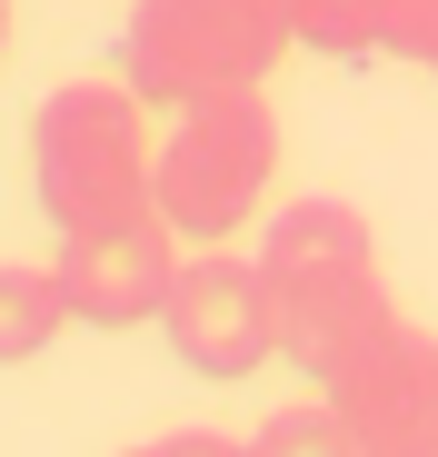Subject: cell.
I'll return each instance as SVG.
<instances>
[{
    "label": "cell",
    "instance_id": "2",
    "mask_svg": "<svg viewBox=\"0 0 438 457\" xmlns=\"http://www.w3.org/2000/svg\"><path fill=\"white\" fill-rule=\"evenodd\" d=\"M269 298H279V358L319 388V368L389 319V288H379V239L349 199H289L259 239Z\"/></svg>",
    "mask_w": 438,
    "mask_h": 457
},
{
    "label": "cell",
    "instance_id": "6",
    "mask_svg": "<svg viewBox=\"0 0 438 457\" xmlns=\"http://www.w3.org/2000/svg\"><path fill=\"white\" fill-rule=\"evenodd\" d=\"M160 338L190 378L209 388H240L279 358V298H269V269L259 259H230V249H199L180 259L170 278V309H160Z\"/></svg>",
    "mask_w": 438,
    "mask_h": 457
},
{
    "label": "cell",
    "instance_id": "10",
    "mask_svg": "<svg viewBox=\"0 0 438 457\" xmlns=\"http://www.w3.org/2000/svg\"><path fill=\"white\" fill-rule=\"evenodd\" d=\"M249 447H259V457H358V428L319 398V408H279V418H259Z\"/></svg>",
    "mask_w": 438,
    "mask_h": 457
},
{
    "label": "cell",
    "instance_id": "9",
    "mask_svg": "<svg viewBox=\"0 0 438 457\" xmlns=\"http://www.w3.org/2000/svg\"><path fill=\"white\" fill-rule=\"evenodd\" d=\"M259 11L289 30V50H319V60H369L379 50L369 0H259Z\"/></svg>",
    "mask_w": 438,
    "mask_h": 457
},
{
    "label": "cell",
    "instance_id": "1",
    "mask_svg": "<svg viewBox=\"0 0 438 457\" xmlns=\"http://www.w3.org/2000/svg\"><path fill=\"white\" fill-rule=\"evenodd\" d=\"M30 199L60 228H100L160 199V149H150V100L130 80H60L30 110Z\"/></svg>",
    "mask_w": 438,
    "mask_h": 457
},
{
    "label": "cell",
    "instance_id": "3",
    "mask_svg": "<svg viewBox=\"0 0 438 457\" xmlns=\"http://www.w3.org/2000/svg\"><path fill=\"white\" fill-rule=\"evenodd\" d=\"M279 50H289V30L259 11V0H139V11L120 21V80L160 120H180L199 100L259 90L279 70Z\"/></svg>",
    "mask_w": 438,
    "mask_h": 457
},
{
    "label": "cell",
    "instance_id": "13",
    "mask_svg": "<svg viewBox=\"0 0 438 457\" xmlns=\"http://www.w3.org/2000/svg\"><path fill=\"white\" fill-rule=\"evenodd\" d=\"M428 80H438V60H428Z\"/></svg>",
    "mask_w": 438,
    "mask_h": 457
},
{
    "label": "cell",
    "instance_id": "11",
    "mask_svg": "<svg viewBox=\"0 0 438 457\" xmlns=\"http://www.w3.org/2000/svg\"><path fill=\"white\" fill-rule=\"evenodd\" d=\"M369 30H379V60H438V0H369Z\"/></svg>",
    "mask_w": 438,
    "mask_h": 457
},
{
    "label": "cell",
    "instance_id": "12",
    "mask_svg": "<svg viewBox=\"0 0 438 457\" xmlns=\"http://www.w3.org/2000/svg\"><path fill=\"white\" fill-rule=\"evenodd\" d=\"M160 457H209V447H249V437H209V428H170V437H150Z\"/></svg>",
    "mask_w": 438,
    "mask_h": 457
},
{
    "label": "cell",
    "instance_id": "4",
    "mask_svg": "<svg viewBox=\"0 0 438 457\" xmlns=\"http://www.w3.org/2000/svg\"><path fill=\"white\" fill-rule=\"evenodd\" d=\"M269 179H279V120H269L259 90L199 100L160 139V219L180 228L190 249H230L240 228L259 219Z\"/></svg>",
    "mask_w": 438,
    "mask_h": 457
},
{
    "label": "cell",
    "instance_id": "8",
    "mask_svg": "<svg viewBox=\"0 0 438 457\" xmlns=\"http://www.w3.org/2000/svg\"><path fill=\"white\" fill-rule=\"evenodd\" d=\"M60 319H70V288H60V269H0V358H40L50 338H60Z\"/></svg>",
    "mask_w": 438,
    "mask_h": 457
},
{
    "label": "cell",
    "instance_id": "5",
    "mask_svg": "<svg viewBox=\"0 0 438 457\" xmlns=\"http://www.w3.org/2000/svg\"><path fill=\"white\" fill-rule=\"evenodd\" d=\"M319 398L358 428V457H438V338L389 309L319 368Z\"/></svg>",
    "mask_w": 438,
    "mask_h": 457
},
{
    "label": "cell",
    "instance_id": "7",
    "mask_svg": "<svg viewBox=\"0 0 438 457\" xmlns=\"http://www.w3.org/2000/svg\"><path fill=\"white\" fill-rule=\"evenodd\" d=\"M170 278H180V228L150 209H130V219H100V228H70L60 239V288H70V328H139L170 309Z\"/></svg>",
    "mask_w": 438,
    "mask_h": 457
}]
</instances>
